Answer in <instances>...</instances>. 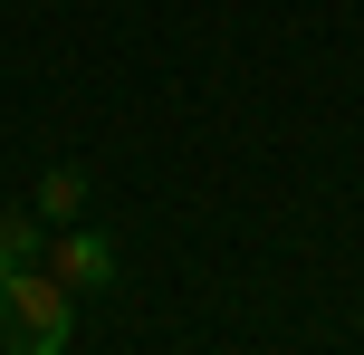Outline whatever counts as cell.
Returning a JSON list of instances; mask_svg holds the SVG:
<instances>
[{"instance_id": "3957f363", "label": "cell", "mask_w": 364, "mask_h": 355, "mask_svg": "<svg viewBox=\"0 0 364 355\" xmlns=\"http://www.w3.org/2000/svg\"><path fill=\"white\" fill-rule=\"evenodd\" d=\"M87 192H96V183H87L77 164H48V173H38V202H29V211H38V221H77V211H87Z\"/></svg>"}, {"instance_id": "7a4b0ae2", "label": "cell", "mask_w": 364, "mask_h": 355, "mask_svg": "<svg viewBox=\"0 0 364 355\" xmlns=\"http://www.w3.org/2000/svg\"><path fill=\"white\" fill-rule=\"evenodd\" d=\"M38 269H48L58 288H77V298H87V288H106V279H115V240H106V231H77V221H58V240L38 250Z\"/></svg>"}, {"instance_id": "277c9868", "label": "cell", "mask_w": 364, "mask_h": 355, "mask_svg": "<svg viewBox=\"0 0 364 355\" xmlns=\"http://www.w3.org/2000/svg\"><path fill=\"white\" fill-rule=\"evenodd\" d=\"M38 250H48V221L38 211H0V269H29Z\"/></svg>"}, {"instance_id": "6da1fadb", "label": "cell", "mask_w": 364, "mask_h": 355, "mask_svg": "<svg viewBox=\"0 0 364 355\" xmlns=\"http://www.w3.org/2000/svg\"><path fill=\"white\" fill-rule=\"evenodd\" d=\"M77 337V288H58L48 269H0V355H68Z\"/></svg>"}]
</instances>
